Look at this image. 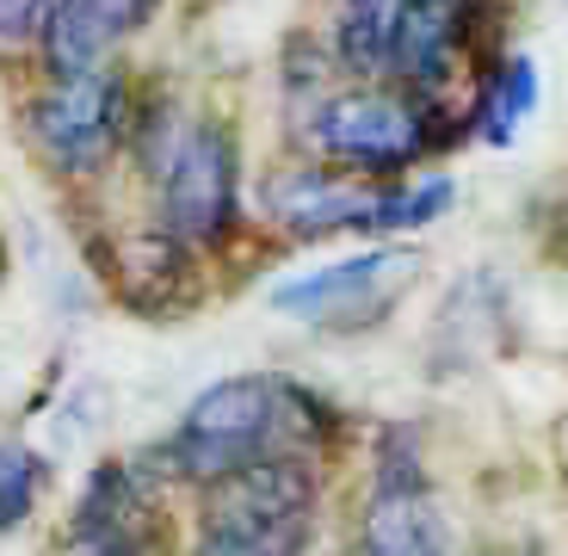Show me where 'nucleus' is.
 Instances as JSON below:
<instances>
[{"instance_id": "6", "label": "nucleus", "mask_w": 568, "mask_h": 556, "mask_svg": "<svg viewBox=\"0 0 568 556\" xmlns=\"http://www.w3.org/2000/svg\"><path fill=\"white\" fill-rule=\"evenodd\" d=\"M327 464H254L192 495L180 556H322L327 538Z\"/></svg>"}, {"instance_id": "2", "label": "nucleus", "mask_w": 568, "mask_h": 556, "mask_svg": "<svg viewBox=\"0 0 568 556\" xmlns=\"http://www.w3.org/2000/svg\"><path fill=\"white\" fill-rule=\"evenodd\" d=\"M315 43L341 81L402 87L464 112L469 87L500 57L495 0H327Z\"/></svg>"}, {"instance_id": "8", "label": "nucleus", "mask_w": 568, "mask_h": 556, "mask_svg": "<svg viewBox=\"0 0 568 556\" xmlns=\"http://www.w3.org/2000/svg\"><path fill=\"white\" fill-rule=\"evenodd\" d=\"M341 556H452V519H445L439 476L426 464L420 427L408 421L377 427Z\"/></svg>"}, {"instance_id": "16", "label": "nucleus", "mask_w": 568, "mask_h": 556, "mask_svg": "<svg viewBox=\"0 0 568 556\" xmlns=\"http://www.w3.org/2000/svg\"><path fill=\"white\" fill-rule=\"evenodd\" d=\"M62 556H93V550H81V544H62Z\"/></svg>"}, {"instance_id": "9", "label": "nucleus", "mask_w": 568, "mask_h": 556, "mask_svg": "<svg viewBox=\"0 0 568 556\" xmlns=\"http://www.w3.org/2000/svg\"><path fill=\"white\" fill-rule=\"evenodd\" d=\"M130 118H136V87L118 62L43 74L26 100V143L57 180L87 185L130 155Z\"/></svg>"}, {"instance_id": "3", "label": "nucleus", "mask_w": 568, "mask_h": 556, "mask_svg": "<svg viewBox=\"0 0 568 556\" xmlns=\"http://www.w3.org/2000/svg\"><path fill=\"white\" fill-rule=\"evenodd\" d=\"M130 168L149 180V223L204 266L223 260L254 223L242 180V130L216 112H185L161 93H136Z\"/></svg>"}, {"instance_id": "15", "label": "nucleus", "mask_w": 568, "mask_h": 556, "mask_svg": "<svg viewBox=\"0 0 568 556\" xmlns=\"http://www.w3.org/2000/svg\"><path fill=\"white\" fill-rule=\"evenodd\" d=\"M556 260L568 266V204H562V216H556Z\"/></svg>"}, {"instance_id": "12", "label": "nucleus", "mask_w": 568, "mask_h": 556, "mask_svg": "<svg viewBox=\"0 0 568 556\" xmlns=\"http://www.w3.org/2000/svg\"><path fill=\"white\" fill-rule=\"evenodd\" d=\"M538 100H544V69L538 57L526 50H500L476 87L464 100V143H483V149H513L519 130L538 118Z\"/></svg>"}, {"instance_id": "1", "label": "nucleus", "mask_w": 568, "mask_h": 556, "mask_svg": "<svg viewBox=\"0 0 568 556\" xmlns=\"http://www.w3.org/2000/svg\"><path fill=\"white\" fill-rule=\"evenodd\" d=\"M346 452V408L322 396L315 384L291 377V371H229L216 384L173 414V427L161 433L142 464L168 488H211L235 471L254 464H341Z\"/></svg>"}, {"instance_id": "11", "label": "nucleus", "mask_w": 568, "mask_h": 556, "mask_svg": "<svg viewBox=\"0 0 568 556\" xmlns=\"http://www.w3.org/2000/svg\"><path fill=\"white\" fill-rule=\"evenodd\" d=\"M161 0H57L50 31L38 43L43 74H74V69H105L118 62L130 38L155 26Z\"/></svg>"}, {"instance_id": "5", "label": "nucleus", "mask_w": 568, "mask_h": 556, "mask_svg": "<svg viewBox=\"0 0 568 556\" xmlns=\"http://www.w3.org/2000/svg\"><path fill=\"white\" fill-rule=\"evenodd\" d=\"M291 118H297V155L371 185L433 173L439 155H452L464 143L457 105L414 100L402 87H365V81H334L322 100H310Z\"/></svg>"}, {"instance_id": "13", "label": "nucleus", "mask_w": 568, "mask_h": 556, "mask_svg": "<svg viewBox=\"0 0 568 556\" xmlns=\"http://www.w3.org/2000/svg\"><path fill=\"white\" fill-rule=\"evenodd\" d=\"M43 488H50V457L31 452L26 439H0V538L31 526V514L43 507Z\"/></svg>"}, {"instance_id": "7", "label": "nucleus", "mask_w": 568, "mask_h": 556, "mask_svg": "<svg viewBox=\"0 0 568 556\" xmlns=\"http://www.w3.org/2000/svg\"><path fill=\"white\" fill-rule=\"evenodd\" d=\"M426 254L408 242H358L334 260H315V266H291L266 285V310L291 328L310 334H371L384 328L389 315L408 303V291L420 285Z\"/></svg>"}, {"instance_id": "4", "label": "nucleus", "mask_w": 568, "mask_h": 556, "mask_svg": "<svg viewBox=\"0 0 568 556\" xmlns=\"http://www.w3.org/2000/svg\"><path fill=\"white\" fill-rule=\"evenodd\" d=\"M457 180L452 173H414V180L371 185L353 173H334L310 155H284L254 180V223L297 247L315 242H402L414 229L452 216Z\"/></svg>"}, {"instance_id": "14", "label": "nucleus", "mask_w": 568, "mask_h": 556, "mask_svg": "<svg viewBox=\"0 0 568 556\" xmlns=\"http://www.w3.org/2000/svg\"><path fill=\"white\" fill-rule=\"evenodd\" d=\"M57 0H0V50H38Z\"/></svg>"}, {"instance_id": "10", "label": "nucleus", "mask_w": 568, "mask_h": 556, "mask_svg": "<svg viewBox=\"0 0 568 556\" xmlns=\"http://www.w3.org/2000/svg\"><path fill=\"white\" fill-rule=\"evenodd\" d=\"M93 556H180L168 483L136 457H100L69 507V538Z\"/></svg>"}]
</instances>
